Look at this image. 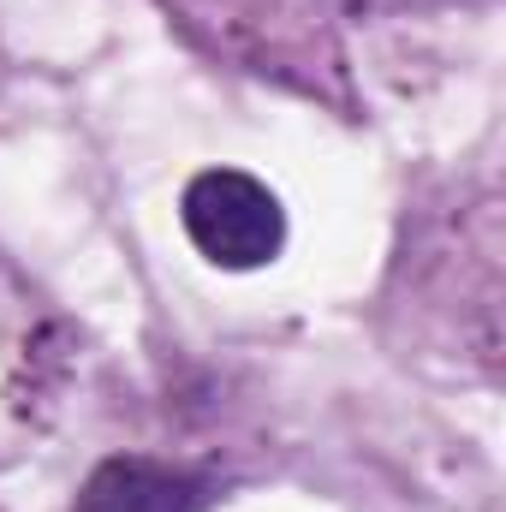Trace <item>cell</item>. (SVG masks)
I'll return each mask as SVG.
<instances>
[{"label": "cell", "instance_id": "6da1fadb", "mask_svg": "<svg viewBox=\"0 0 506 512\" xmlns=\"http://www.w3.org/2000/svg\"><path fill=\"white\" fill-rule=\"evenodd\" d=\"M179 221H185V239L197 251L209 256L215 268H233V274L274 262L280 245H286V209H280V197L262 179L239 173V167L197 173L185 185V197H179Z\"/></svg>", "mask_w": 506, "mask_h": 512}, {"label": "cell", "instance_id": "7a4b0ae2", "mask_svg": "<svg viewBox=\"0 0 506 512\" xmlns=\"http://www.w3.org/2000/svg\"><path fill=\"white\" fill-rule=\"evenodd\" d=\"M209 477L185 471V465H161V459H108L90 471V483L78 489L72 512H203L209 507Z\"/></svg>", "mask_w": 506, "mask_h": 512}]
</instances>
